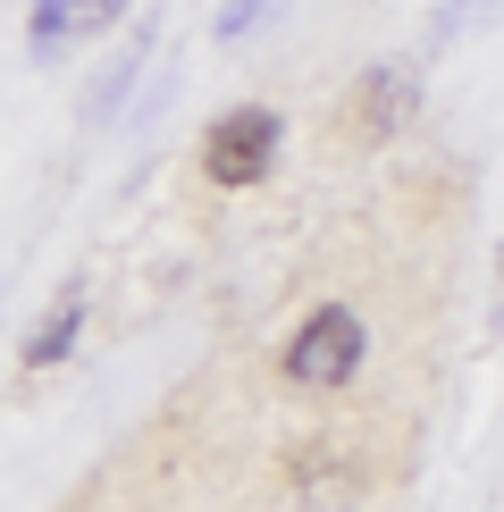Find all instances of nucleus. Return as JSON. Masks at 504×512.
I'll return each instance as SVG.
<instances>
[{"instance_id": "obj_2", "label": "nucleus", "mask_w": 504, "mask_h": 512, "mask_svg": "<svg viewBox=\"0 0 504 512\" xmlns=\"http://www.w3.org/2000/svg\"><path fill=\"white\" fill-rule=\"evenodd\" d=\"M269 168H278V110L236 101V110H219L202 126V177L219 185V194H244V185H261Z\"/></svg>"}, {"instance_id": "obj_7", "label": "nucleus", "mask_w": 504, "mask_h": 512, "mask_svg": "<svg viewBox=\"0 0 504 512\" xmlns=\"http://www.w3.org/2000/svg\"><path fill=\"white\" fill-rule=\"evenodd\" d=\"M496 269H504V261H496Z\"/></svg>"}, {"instance_id": "obj_4", "label": "nucleus", "mask_w": 504, "mask_h": 512, "mask_svg": "<svg viewBox=\"0 0 504 512\" xmlns=\"http://www.w3.org/2000/svg\"><path fill=\"white\" fill-rule=\"evenodd\" d=\"M76 336H84V286H59L51 294V311L26 328V345H17V370L42 378V370H59V361L76 353Z\"/></svg>"}, {"instance_id": "obj_6", "label": "nucleus", "mask_w": 504, "mask_h": 512, "mask_svg": "<svg viewBox=\"0 0 504 512\" xmlns=\"http://www.w3.org/2000/svg\"><path fill=\"white\" fill-rule=\"evenodd\" d=\"M278 9H286V0H227V9H219V26H210V42H244L252 26H269Z\"/></svg>"}, {"instance_id": "obj_3", "label": "nucleus", "mask_w": 504, "mask_h": 512, "mask_svg": "<svg viewBox=\"0 0 504 512\" xmlns=\"http://www.w3.org/2000/svg\"><path fill=\"white\" fill-rule=\"evenodd\" d=\"M420 110V76L404 68V59H378V68H362V84H353V135L362 143H395Z\"/></svg>"}, {"instance_id": "obj_1", "label": "nucleus", "mask_w": 504, "mask_h": 512, "mask_svg": "<svg viewBox=\"0 0 504 512\" xmlns=\"http://www.w3.org/2000/svg\"><path fill=\"white\" fill-rule=\"evenodd\" d=\"M362 353H370L362 311H353V303H320V311L303 319V328L286 336L278 378H286V387H303V395H336L353 370H362Z\"/></svg>"}, {"instance_id": "obj_5", "label": "nucleus", "mask_w": 504, "mask_h": 512, "mask_svg": "<svg viewBox=\"0 0 504 512\" xmlns=\"http://www.w3.org/2000/svg\"><path fill=\"white\" fill-rule=\"evenodd\" d=\"M118 9H126V0H34V17H26V42H34V59H59L76 34H101Z\"/></svg>"}]
</instances>
